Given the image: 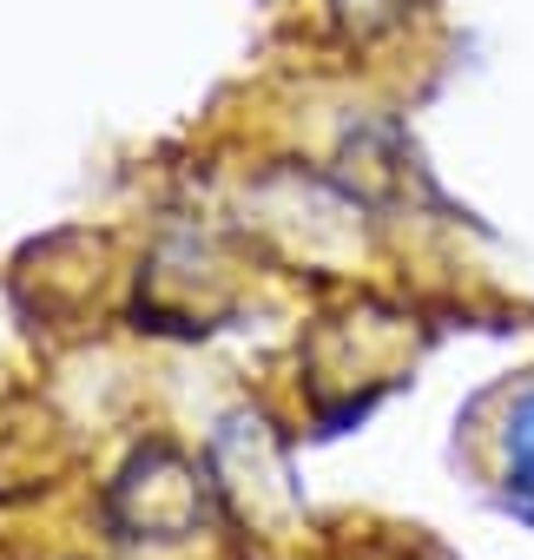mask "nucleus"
<instances>
[{"mask_svg":"<svg viewBox=\"0 0 534 560\" xmlns=\"http://www.w3.org/2000/svg\"><path fill=\"white\" fill-rule=\"evenodd\" d=\"M455 468L495 514L534 534V363L501 370L462 402Z\"/></svg>","mask_w":534,"mask_h":560,"instance_id":"1","label":"nucleus"}]
</instances>
